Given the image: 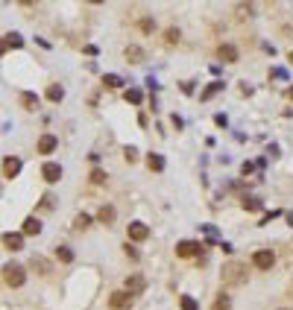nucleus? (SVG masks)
I'll list each match as a JSON object with an SVG mask.
<instances>
[{"label":"nucleus","mask_w":293,"mask_h":310,"mask_svg":"<svg viewBox=\"0 0 293 310\" xmlns=\"http://www.w3.org/2000/svg\"><path fill=\"white\" fill-rule=\"evenodd\" d=\"M3 281H6L9 287H23L26 269H23L21 264H6V267H3Z\"/></svg>","instance_id":"f257e3e1"},{"label":"nucleus","mask_w":293,"mask_h":310,"mask_svg":"<svg viewBox=\"0 0 293 310\" xmlns=\"http://www.w3.org/2000/svg\"><path fill=\"white\" fill-rule=\"evenodd\" d=\"M223 281H226V284H235V287L244 284V281H247V267H244V264H235V261L226 264V267H223Z\"/></svg>","instance_id":"f03ea898"},{"label":"nucleus","mask_w":293,"mask_h":310,"mask_svg":"<svg viewBox=\"0 0 293 310\" xmlns=\"http://www.w3.org/2000/svg\"><path fill=\"white\" fill-rule=\"evenodd\" d=\"M252 264H255V269H270V267L276 264V255H273L270 249H258V252L252 255Z\"/></svg>","instance_id":"7ed1b4c3"},{"label":"nucleus","mask_w":293,"mask_h":310,"mask_svg":"<svg viewBox=\"0 0 293 310\" xmlns=\"http://www.w3.org/2000/svg\"><path fill=\"white\" fill-rule=\"evenodd\" d=\"M109 308H112V310H129V308H132V296H129L126 290H117V293H112Z\"/></svg>","instance_id":"20e7f679"},{"label":"nucleus","mask_w":293,"mask_h":310,"mask_svg":"<svg viewBox=\"0 0 293 310\" xmlns=\"http://www.w3.org/2000/svg\"><path fill=\"white\" fill-rule=\"evenodd\" d=\"M41 176H44V182H50V185H56V182L62 179V167H59L56 161H47V164L41 167Z\"/></svg>","instance_id":"39448f33"},{"label":"nucleus","mask_w":293,"mask_h":310,"mask_svg":"<svg viewBox=\"0 0 293 310\" xmlns=\"http://www.w3.org/2000/svg\"><path fill=\"white\" fill-rule=\"evenodd\" d=\"M150 237V228L144 226V223H129V240H135V243H141V240H147Z\"/></svg>","instance_id":"423d86ee"},{"label":"nucleus","mask_w":293,"mask_h":310,"mask_svg":"<svg viewBox=\"0 0 293 310\" xmlns=\"http://www.w3.org/2000/svg\"><path fill=\"white\" fill-rule=\"evenodd\" d=\"M200 243H194V240H182L179 246H176V255L179 258H194V255H200Z\"/></svg>","instance_id":"0eeeda50"},{"label":"nucleus","mask_w":293,"mask_h":310,"mask_svg":"<svg viewBox=\"0 0 293 310\" xmlns=\"http://www.w3.org/2000/svg\"><path fill=\"white\" fill-rule=\"evenodd\" d=\"M56 146H59L56 135H50V132H47V135H41V138H38V152H41V155H50Z\"/></svg>","instance_id":"6e6552de"},{"label":"nucleus","mask_w":293,"mask_h":310,"mask_svg":"<svg viewBox=\"0 0 293 310\" xmlns=\"http://www.w3.org/2000/svg\"><path fill=\"white\" fill-rule=\"evenodd\" d=\"M18 173H21V158L9 155V158L3 161V176H6V179H15Z\"/></svg>","instance_id":"1a4fd4ad"},{"label":"nucleus","mask_w":293,"mask_h":310,"mask_svg":"<svg viewBox=\"0 0 293 310\" xmlns=\"http://www.w3.org/2000/svg\"><path fill=\"white\" fill-rule=\"evenodd\" d=\"M144 287H147V281H144L141 275H129V278H126V293H129V296L144 293Z\"/></svg>","instance_id":"9d476101"},{"label":"nucleus","mask_w":293,"mask_h":310,"mask_svg":"<svg viewBox=\"0 0 293 310\" xmlns=\"http://www.w3.org/2000/svg\"><path fill=\"white\" fill-rule=\"evenodd\" d=\"M3 246L6 249H12V252H18V249H23V234H3Z\"/></svg>","instance_id":"9b49d317"},{"label":"nucleus","mask_w":293,"mask_h":310,"mask_svg":"<svg viewBox=\"0 0 293 310\" xmlns=\"http://www.w3.org/2000/svg\"><path fill=\"white\" fill-rule=\"evenodd\" d=\"M21 234H41V223H38V217H26Z\"/></svg>","instance_id":"f8f14e48"},{"label":"nucleus","mask_w":293,"mask_h":310,"mask_svg":"<svg viewBox=\"0 0 293 310\" xmlns=\"http://www.w3.org/2000/svg\"><path fill=\"white\" fill-rule=\"evenodd\" d=\"M21 105H23L26 111H35V108H38V97H35L32 91H26V94H21Z\"/></svg>","instance_id":"ddd939ff"},{"label":"nucleus","mask_w":293,"mask_h":310,"mask_svg":"<svg viewBox=\"0 0 293 310\" xmlns=\"http://www.w3.org/2000/svg\"><path fill=\"white\" fill-rule=\"evenodd\" d=\"M147 167L156 170V173H161V170H164V158H161L158 152H150V155H147Z\"/></svg>","instance_id":"4468645a"},{"label":"nucleus","mask_w":293,"mask_h":310,"mask_svg":"<svg viewBox=\"0 0 293 310\" xmlns=\"http://www.w3.org/2000/svg\"><path fill=\"white\" fill-rule=\"evenodd\" d=\"M97 220H100L103 226H112V223H114V208H112V205H103L100 214H97Z\"/></svg>","instance_id":"2eb2a0df"},{"label":"nucleus","mask_w":293,"mask_h":310,"mask_svg":"<svg viewBox=\"0 0 293 310\" xmlns=\"http://www.w3.org/2000/svg\"><path fill=\"white\" fill-rule=\"evenodd\" d=\"M220 59H226V62H238V47H232V44H220Z\"/></svg>","instance_id":"dca6fc26"},{"label":"nucleus","mask_w":293,"mask_h":310,"mask_svg":"<svg viewBox=\"0 0 293 310\" xmlns=\"http://www.w3.org/2000/svg\"><path fill=\"white\" fill-rule=\"evenodd\" d=\"M141 59H144V50L141 47H135V44L126 47V62H141Z\"/></svg>","instance_id":"f3484780"},{"label":"nucleus","mask_w":293,"mask_h":310,"mask_svg":"<svg viewBox=\"0 0 293 310\" xmlns=\"http://www.w3.org/2000/svg\"><path fill=\"white\" fill-rule=\"evenodd\" d=\"M103 85H106V88H120L123 79H120L117 73H106V76H103Z\"/></svg>","instance_id":"a211bd4d"},{"label":"nucleus","mask_w":293,"mask_h":310,"mask_svg":"<svg viewBox=\"0 0 293 310\" xmlns=\"http://www.w3.org/2000/svg\"><path fill=\"white\" fill-rule=\"evenodd\" d=\"M62 97H65V88H62V85H50V88H47V100H53V103H59Z\"/></svg>","instance_id":"6ab92c4d"},{"label":"nucleus","mask_w":293,"mask_h":310,"mask_svg":"<svg viewBox=\"0 0 293 310\" xmlns=\"http://www.w3.org/2000/svg\"><path fill=\"white\" fill-rule=\"evenodd\" d=\"M56 258H59L62 264H70V261H73V252H70L68 246H59V249H56Z\"/></svg>","instance_id":"aec40b11"},{"label":"nucleus","mask_w":293,"mask_h":310,"mask_svg":"<svg viewBox=\"0 0 293 310\" xmlns=\"http://www.w3.org/2000/svg\"><path fill=\"white\" fill-rule=\"evenodd\" d=\"M6 38V47H23V38L18 35V32H9V35H3Z\"/></svg>","instance_id":"412c9836"},{"label":"nucleus","mask_w":293,"mask_h":310,"mask_svg":"<svg viewBox=\"0 0 293 310\" xmlns=\"http://www.w3.org/2000/svg\"><path fill=\"white\" fill-rule=\"evenodd\" d=\"M141 100H144V94H141L138 88H129V91H126V103H132V105H138Z\"/></svg>","instance_id":"4be33fe9"},{"label":"nucleus","mask_w":293,"mask_h":310,"mask_svg":"<svg viewBox=\"0 0 293 310\" xmlns=\"http://www.w3.org/2000/svg\"><path fill=\"white\" fill-rule=\"evenodd\" d=\"M179 305H182V310H200V305H197V299H194V296H182V299H179Z\"/></svg>","instance_id":"5701e85b"},{"label":"nucleus","mask_w":293,"mask_h":310,"mask_svg":"<svg viewBox=\"0 0 293 310\" xmlns=\"http://www.w3.org/2000/svg\"><path fill=\"white\" fill-rule=\"evenodd\" d=\"M106 179H109V176H106V173H103L100 167H94V170H91V182H94V185H103Z\"/></svg>","instance_id":"b1692460"},{"label":"nucleus","mask_w":293,"mask_h":310,"mask_svg":"<svg viewBox=\"0 0 293 310\" xmlns=\"http://www.w3.org/2000/svg\"><path fill=\"white\" fill-rule=\"evenodd\" d=\"M244 208H247V211H261V199L249 196V199H244Z\"/></svg>","instance_id":"393cba45"},{"label":"nucleus","mask_w":293,"mask_h":310,"mask_svg":"<svg viewBox=\"0 0 293 310\" xmlns=\"http://www.w3.org/2000/svg\"><path fill=\"white\" fill-rule=\"evenodd\" d=\"M220 88H223V82H211V85L205 88V94H203V100H208V97H214V94H217Z\"/></svg>","instance_id":"a878e982"},{"label":"nucleus","mask_w":293,"mask_h":310,"mask_svg":"<svg viewBox=\"0 0 293 310\" xmlns=\"http://www.w3.org/2000/svg\"><path fill=\"white\" fill-rule=\"evenodd\" d=\"M73 226H76V228H88V226H91V217H88V214H79V217L73 220Z\"/></svg>","instance_id":"bb28decb"},{"label":"nucleus","mask_w":293,"mask_h":310,"mask_svg":"<svg viewBox=\"0 0 293 310\" xmlns=\"http://www.w3.org/2000/svg\"><path fill=\"white\" fill-rule=\"evenodd\" d=\"M32 269H41V272H50V264L44 258H32Z\"/></svg>","instance_id":"cd10ccee"},{"label":"nucleus","mask_w":293,"mask_h":310,"mask_svg":"<svg viewBox=\"0 0 293 310\" xmlns=\"http://www.w3.org/2000/svg\"><path fill=\"white\" fill-rule=\"evenodd\" d=\"M229 308H232L229 296H220V299H217V305H214V310H229Z\"/></svg>","instance_id":"c85d7f7f"},{"label":"nucleus","mask_w":293,"mask_h":310,"mask_svg":"<svg viewBox=\"0 0 293 310\" xmlns=\"http://www.w3.org/2000/svg\"><path fill=\"white\" fill-rule=\"evenodd\" d=\"M123 155H126V161H129V164H132V161H138V149H135V146H126V149H123Z\"/></svg>","instance_id":"c756f323"},{"label":"nucleus","mask_w":293,"mask_h":310,"mask_svg":"<svg viewBox=\"0 0 293 310\" xmlns=\"http://www.w3.org/2000/svg\"><path fill=\"white\" fill-rule=\"evenodd\" d=\"M141 29H144V32H153V29H156V23H153L150 18H144V21H141Z\"/></svg>","instance_id":"7c9ffc66"},{"label":"nucleus","mask_w":293,"mask_h":310,"mask_svg":"<svg viewBox=\"0 0 293 310\" xmlns=\"http://www.w3.org/2000/svg\"><path fill=\"white\" fill-rule=\"evenodd\" d=\"M179 41V29H167V44H176Z\"/></svg>","instance_id":"2f4dec72"},{"label":"nucleus","mask_w":293,"mask_h":310,"mask_svg":"<svg viewBox=\"0 0 293 310\" xmlns=\"http://www.w3.org/2000/svg\"><path fill=\"white\" fill-rule=\"evenodd\" d=\"M123 249H126V255H129V258H132V261H138V249H135V246H129V243H126V246H123Z\"/></svg>","instance_id":"473e14b6"},{"label":"nucleus","mask_w":293,"mask_h":310,"mask_svg":"<svg viewBox=\"0 0 293 310\" xmlns=\"http://www.w3.org/2000/svg\"><path fill=\"white\" fill-rule=\"evenodd\" d=\"M41 208H47V211H50V208H53V196H44V199H41Z\"/></svg>","instance_id":"72a5a7b5"},{"label":"nucleus","mask_w":293,"mask_h":310,"mask_svg":"<svg viewBox=\"0 0 293 310\" xmlns=\"http://www.w3.org/2000/svg\"><path fill=\"white\" fill-rule=\"evenodd\" d=\"M214 123H217V126H226L229 120H226V114H217V117H214Z\"/></svg>","instance_id":"f704fd0d"},{"label":"nucleus","mask_w":293,"mask_h":310,"mask_svg":"<svg viewBox=\"0 0 293 310\" xmlns=\"http://www.w3.org/2000/svg\"><path fill=\"white\" fill-rule=\"evenodd\" d=\"M6 50H9V47H6V38H0V56H3Z\"/></svg>","instance_id":"c9c22d12"},{"label":"nucleus","mask_w":293,"mask_h":310,"mask_svg":"<svg viewBox=\"0 0 293 310\" xmlns=\"http://www.w3.org/2000/svg\"><path fill=\"white\" fill-rule=\"evenodd\" d=\"M288 223H291V226H293V214H288Z\"/></svg>","instance_id":"e433bc0d"},{"label":"nucleus","mask_w":293,"mask_h":310,"mask_svg":"<svg viewBox=\"0 0 293 310\" xmlns=\"http://www.w3.org/2000/svg\"><path fill=\"white\" fill-rule=\"evenodd\" d=\"M291 62H293V50H291Z\"/></svg>","instance_id":"4c0bfd02"}]
</instances>
